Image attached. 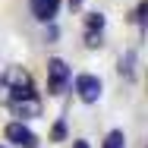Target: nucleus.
Returning a JSON list of instances; mask_svg holds the SVG:
<instances>
[{"mask_svg":"<svg viewBox=\"0 0 148 148\" xmlns=\"http://www.w3.org/2000/svg\"><path fill=\"white\" fill-rule=\"evenodd\" d=\"M3 85H6V95H10V101H16V98H29L35 95V85H32V76L22 69V66H10L6 73H3V79H0ZM6 101V104H10Z\"/></svg>","mask_w":148,"mask_h":148,"instance_id":"obj_1","label":"nucleus"},{"mask_svg":"<svg viewBox=\"0 0 148 148\" xmlns=\"http://www.w3.org/2000/svg\"><path fill=\"white\" fill-rule=\"evenodd\" d=\"M66 85H69V66H66V60L51 57L47 60V91L51 95H63Z\"/></svg>","mask_w":148,"mask_h":148,"instance_id":"obj_2","label":"nucleus"},{"mask_svg":"<svg viewBox=\"0 0 148 148\" xmlns=\"http://www.w3.org/2000/svg\"><path fill=\"white\" fill-rule=\"evenodd\" d=\"M6 142H16V145H22V148H35L38 145V136L32 132L22 120H16V123H6Z\"/></svg>","mask_w":148,"mask_h":148,"instance_id":"obj_3","label":"nucleus"},{"mask_svg":"<svg viewBox=\"0 0 148 148\" xmlns=\"http://www.w3.org/2000/svg\"><path fill=\"white\" fill-rule=\"evenodd\" d=\"M76 91H79V98H82L85 104H95V101L101 98V79L82 73V76H76Z\"/></svg>","mask_w":148,"mask_h":148,"instance_id":"obj_4","label":"nucleus"},{"mask_svg":"<svg viewBox=\"0 0 148 148\" xmlns=\"http://www.w3.org/2000/svg\"><path fill=\"white\" fill-rule=\"evenodd\" d=\"M10 107H13V114L19 120H32L41 114V101H38V95H29V98H16V101H10Z\"/></svg>","mask_w":148,"mask_h":148,"instance_id":"obj_5","label":"nucleus"},{"mask_svg":"<svg viewBox=\"0 0 148 148\" xmlns=\"http://www.w3.org/2000/svg\"><path fill=\"white\" fill-rule=\"evenodd\" d=\"M101 32H104V16L91 13L85 19V47H98L101 44Z\"/></svg>","mask_w":148,"mask_h":148,"instance_id":"obj_6","label":"nucleus"},{"mask_svg":"<svg viewBox=\"0 0 148 148\" xmlns=\"http://www.w3.org/2000/svg\"><path fill=\"white\" fill-rule=\"evenodd\" d=\"M29 6H32V16L35 19L51 22L57 16V10H60V0H29Z\"/></svg>","mask_w":148,"mask_h":148,"instance_id":"obj_7","label":"nucleus"},{"mask_svg":"<svg viewBox=\"0 0 148 148\" xmlns=\"http://www.w3.org/2000/svg\"><path fill=\"white\" fill-rule=\"evenodd\" d=\"M132 63H136V51H126V57L120 60V73H123L126 79H132V76H136V69H132Z\"/></svg>","mask_w":148,"mask_h":148,"instance_id":"obj_8","label":"nucleus"},{"mask_svg":"<svg viewBox=\"0 0 148 148\" xmlns=\"http://www.w3.org/2000/svg\"><path fill=\"white\" fill-rule=\"evenodd\" d=\"M104 148H126V136H123V129H114V132L107 136Z\"/></svg>","mask_w":148,"mask_h":148,"instance_id":"obj_9","label":"nucleus"},{"mask_svg":"<svg viewBox=\"0 0 148 148\" xmlns=\"http://www.w3.org/2000/svg\"><path fill=\"white\" fill-rule=\"evenodd\" d=\"M66 3H69V6H73V10H79V6H82V3H85V0H66Z\"/></svg>","mask_w":148,"mask_h":148,"instance_id":"obj_10","label":"nucleus"},{"mask_svg":"<svg viewBox=\"0 0 148 148\" xmlns=\"http://www.w3.org/2000/svg\"><path fill=\"white\" fill-rule=\"evenodd\" d=\"M73 148H88V145H85V142H82V139H79V142H73Z\"/></svg>","mask_w":148,"mask_h":148,"instance_id":"obj_11","label":"nucleus"},{"mask_svg":"<svg viewBox=\"0 0 148 148\" xmlns=\"http://www.w3.org/2000/svg\"><path fill=\"white\" fill-rule=\"evenodd\" d=\"M0 148H6V145H0Z\"/></svg>","mask_w":148,"mask_h":148,"instance_id":"obj_12","label":"nucleus"}]
</instances>
